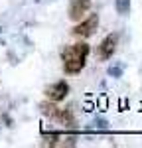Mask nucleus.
<instances>
[{"label":"nucleus","instance_id":"nucleus-1","mask_svg":"<svg viewBox=\"0 0 142 148\" xmlns=\"http://www.w3.org/2000/svg\"><path fill=\"white\" fill-rule=\"evenodd\" d=\"M91 47L87 44H73V46L65 47L61 51V59H63V71L67 75H77L81 73V69L87 63V56H89Z\"/></svg>","mask_w":142,"mask_h":148},{"label":"nucleus","instance_id":"nucleus-2","mask_svg":"<svg viewBox=\"0 0 142 148\" xmlns=\"http://www.w3.org/2000/svg\"><path fill=\"white\" fill-rule=\"evenodd\" d=\"M97 28H99V16L91 14L87 20H79V24L71 30V34L77 36V38H91Z\"/></svg>","mask_w":142,"mask_h":148},{"label":"nucleus","instance_id":"nucleus-3","mask_svg":"<svg viewBox=\"0 0 142 148\" xmlns=\"http://www.w3.org/2000/svg\"><path fill=\"white\" fill-rule=\"evenodd\" d=\"M46 97L49 99V101L57 103V101H63L65 97H67V93H69V83L65 79L61 81H55L53 85H49V87H46Z\"/></svg>","mask_w":142,"mask_h":148},{"label":"nucleus","instance_id":"nucleus-4","mask_svg":"<svg viewBox=\"0 0 142 148\" xmlns=\"http://www.w3.org/2000/svg\"><path fill=\"white\" fill-rule=\"evenodd\" d=\"M117 42H118V36L117 34H109L101 42V46H99V57L101 59H111L113 53H115V49H117Z\"/></svg>","mask_w":142,"mask_h":148},{"label":"nucleus","instance_id":"nucleus-5","mask_svg":"<svg viewBox=\"0 0 142 148\" xmlns=\"http://www.w3.org/2000/svg\"><path fill=\"white\" fill-rule=\"evenodd\" d=\"M91 4H93V0H73V4L69 8V18L73 22H79L83 16L89 12Z\"/></svg>","mask_w":142,"mask_h":148},{"label":"nucleus","instance_id":"nucleus-6","mask_svg":"<svg viewBox=\"0 0 142 148\" xmlns=\"http://www.w3.org/2000/svg\"><path fill=\"white\" fill-rule=\"evenodd\" d=\"M53 121H57L63 126H75V116L67 109H57V113L53 114Z\"/></svg>","mask_w":142,"mask_h":148},{"label":"nucleus","instance_id":"nucleus-7","mask_svg":"<svg viewBox=\"0 0 142 148\" xmlns=\"http://www.w3.org/2000/svg\"><path fill=\"white\" fill-rule=\"evenodd\" d=\"M115 8L120 16H128L130 12V0H115Z\"/></svg>","mask_w":142,"mask_h":148},{"label":"nucleus","instance_id":"nucleus-8","mask_svg":"<svg viewBox=\"0 0 142 148\" xmlns=\"http://www.w3.org/2000/svg\"><path fill=\"white\" fill-rule=\"evenodd\" d=\"M122 71H124V65H122V63H113V65L109 67V75L115 77V79H118V77H122Z\"/></svg>","mask_w":142,"mask_h":148},{"label":"nucleus","instance_id":"nucleus-9","mask_svg":"<svg viewBox=\"0 0 142 148\" xmlns=\"http://www.w3.org/2000/svg\"><path fill=\"white\" fill-rule=\"evenodd\" d=\"M93 126H95V128H101V130H106V128H109V123H106L105 119H95Z\"/></svg>","mask_w":142,"mask_h":148},{"label":"nucleus","instance_id":"nucleus-10","mask_svg":"<svg viewBox=\"0 0 142 148\" xmlns=\"http://www.w3.org/2000/svg\"><path fill=\"white\" fill-rule=\"evenodd\" d=\"M0 30H2V28H0Z\"/></svg>","mask_w":142,"mask_h":148}]
</instances>
